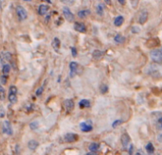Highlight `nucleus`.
Listing matches in <instances>:
<instances>
[{
    "label": "nucleus",
    "instance_id": "20",
    "mask_svg": "<svg viewBox=\"0 0 162 155\" xmlns=\"http://www.w3.org/2000/svg\"><path fill=\"white\" fill-rule=\"evenodd\" d=\"M93 59L94 60H100L102 58V56H103V52L101 50H94V52H93Z\"/></svg>",
    "mask_w": 162,
    "mask_h": 155
},
{
    "label": "nucleus",
    "instance_id": "4",
    "mask_svg": "<svg viewBox=\"0 0 162 155\" xmlns=\"http://www.w3.org/2000/svg\"><path fill=\"white\" fill-rule=\"evenodd\" d=\"M13 59V55L12 53L8 52V51H5V52H2L0 54V63H1L2 65L10 64L12 61Z\"/></svg>",
    "mask_w": 162,
    "mask_h": 155
},
{
    "label": "nucleus",
    "instance_id": "16",
    "mask_svg": "<svg viewBox=\"0 0 162 155\" xmlns=\"http://www.w3.org/2000/svg\"><path fill=\"white\" fill-rule=\"evenodd\" d=\"M91 106V103L88 99H82L79 102V107L81 109H85V108H90Z\"/></svg>",
    "mask_w": 162,
    "mask_h": 155
},
{
    "label": "nucleus",
    "instance_id": "8",
    "mask_svg": "<svg viewBox=\"0 0 162 155\" xmlns=\"http://www.w3.org/2000/svg\"><path fill=\"white\" fill-rule=\"evenodd\" d=\"M78 139H79V135L76 134V133H73V132H68L65 135V141L67 142V143L76 142Z\"/></svg>",
    "mask_w": 162,
    "mask_h": 155
},
{
    "label": "nucleus",
    "instance_id": "33",
    "mask_svg": "<svg viewBox=\"0 0 162 155\" xmlns=\"http://www.w3.org/2000/svg\"><path fill=\"white\" fill-rule=\"evenodd\" d=\"M123 121L122 120H121V119H119V120H116V121H114L113 122V124H112V127L115 129V128H117L118 126H119V125H121V124L122 123Z\"/></svg>",
    "mask_w": 162,
    "mask_h": 155
},
{
    "label": "nucleus",
    "instance_id": "14",
    "mask_svg": "<svg viewBox=\"0 0 162 155\" xmlns=\"http://www.w3.org/2000/svg\"><path fill=\"white\" fill-rule=\"evenodd\" d=\"M147 18H148V12L146 11V10H143V11L139 14L138 23L139 24H144L146 21H147Z\"/></svg>",
    "mask_w": 162,
    "mask_h": 155
},
{
    "label": "nucleus",
    "instance_id": "28",
    "mask_svg": "<svg viewBox=\"0 0 162 155\" xmlns=\"http://www.w3.org/2000/svg\"><path fill=\"white\" fill-rule=\"evenodd\" d=\"M5 97H6V92H5V89L0 85V100H4Z\"/></svg>",
    "mask_w": 162,
    "mask_h": 155
},
{
    "label": "nucleus",
    "instance_id": "40",
    "mask_svg": "<svg viewBox=\"0 0 162 155\" xmlns=\"http://www.w3.org/2000/svg\"><path fill=\"white\" fill-rule=\"evenodd\" d=\"M158 141L159 143H162V132L159 133L158 135Z\"/></svg>",
    "mask_w": 162,
    "mask_h": 155
},
{
    "label": "nucleus",
    "instance_id": "9",
    "mask_svg": "<svg viewBox=\"0 0 162 155\" xmlns=\"http://www.w3.org/2000/svg\"><path fill=\"white\" fill-rule=\"evenodd\" d=\"M64 107L65 109L66 110L67 113H70L73 109H74V101L72 99H66L64 101Z\"/></svg>",
    "mask_w": 162,
    "mask_h": 155
},
{
    "label": "nucleus",
    "instance_id": "2",
    "mask_svg": "<svg viewBox=\"0 0 162 155\" xmlns=\"http://www.w3.org/2000/svg\"><path fill=\"white\" fill-rule=\"evenodd\" d=\"M150 57H151V60H152L155 64H162V48L153 49L150 52Z\"/></svg>",
    "mask_w": 162,
    "mask_h": 155
},
{
    "label": "nucleus",
    "instance_id": "42",
    "mask_svg": "<svg viewBox=\"0 0 162 155\" xmlns=\"http://www.w3.org/2000/svg\"><path fill=\"white\" fill-rule=\"evenodd\" d=\"M86 155H98V153L97 152H92V151H90V152L86 153Z\"/></svg>",
    "mask_w": 162,
    "mask_h": 155
},
{
    "label": "nucleus",
    "instance_id": "45",
    "mask_svg": "<svg viewBox=\"0 0 162 155\" xmlns=\"http://www.w3.org/2000/svg\"><path fill=\"white\" fill-rule=\"evenodd\" d=\"M104 1H105L107 4H109V3H110V0H104Z\"/></svg>",
    "mask_w": 162,
    "mask_h": 155
},
{
    "label": "nucleus",
    "instance_id": "31",
    "mask_svg": "<svg viewBox=\"0 0 162 155\" xmlns=\"http://www.w3.org/2000/svg\"><path fill=\"white\" fill-rule=\"evenodd\" d=\"M107 91H108V86L105 84H102L101 86V93L102 94H105V93H107Z\"/></svg>",
    "mask_w": 162,
    "mask_h": 155
},
{
    "label": "nucleus",
    "instance_id": "47",
    "mask_svg": "<svg viewBox=\"0 0 162 155\" xmlns=\"http://www.w3.org/2000/svg\"><path fill=\"white\" fill-rule=\"evenodd\" d=\"M135 155H141V153H140V152H137V153H135Z\"/></svg>",
    "mask_w": 162,
    "mask_h": 155
},
{
    "label": "nucleus",
    "instance_id": "49",
    "mask_svg": "<svg viewBox=\"0 0 162 155\" xmlns=\"http://www.w3.org/2000/svg\"><path fill=\"white\" fill-rule=\"evenodd\" d=\"M132 1H135V0H132Z\"/></svg>",
    "mask_w": 162,
    "mask_h": 155
},
{
    "label": "nucleus",
    "instance_id": "39",
    "mask_svg": "<svg viewBox=\"0 0 162 155\" xmlns=\"http://www.w3.org/2000/svg\"><path fill=\"white\" fill-rule=\"evenodd\" d=\"M32 108H33V105L32 104H28L27 107H26V109H27V112H31V111L33 110Z\"/></svg>",
    "mask_w": 162,
    "mask_h": 155
},
{
    "label": "nucleus",
    "instance_id": "46",
    "mask_svg": "<svg viewBox=\"0 0 162 155\" xmlns=\"http://www.w3.org/2000/svg\"><path fill=\"white\" fill-rule=\"evenodd\" d=\"M46 2H48V3H49V4L51 3V0H46Z\"/></svg>",
    "mask_w": 162,
    "mask_h": 155
},
{
    "label": "nucleus",
    "instance_id": "19",
    "mask_svg": "<svg viewBox=\"0 0 162 155\" xmlns=\"http://www.w3.org/2000/svg\"><path fill=\"white\" fill-rule=\"evenodd\" d=\"M145 149H146V151H147V153L149 155H152L155 152V147H154V145L152 143H148L147 145H146Z\"/></svg>",
    "mask_w": 162,
    "mask_h": 155
},
{
    "label": "nucleus",
    "instance_id": "32",
    "mask_svg": "<svg viewBox=\"0 0 162 155\" xmlns=\"http://www.w3.org/2000/svg\"><path fill=\"white\" fill-rule=\"evenodd\" d=\"M7 77L8 76H5V75H2L1 77H0V81H1V83L2 84H7V81H8V80H7Z\"/></svg>",
    "mask_w": 162,
    "mask_h": 155
},
{
    "label": "nucleus",
    "instance_id": "12",
    "mask_svg": "<svg viewBox=\"0 0 162 155\" xmlns=\"http://www.w3.org/2000/svg\"><path fill=\"white\" fill-rule=\"evenodd\" d=\"M69 68H70V77L74 78L78 71V64L76 61H71L69 64Z\"/></svg>",
    "mask_w": 162,
    "mask_h": 155
},
{
    "label": "nucleus",
    "instance_id": "22",
    "mask_svg": "<svg viewBox=\"0 0 162 155\" xmlns=\"http://www.w3.org/2000/svg\"><path fill=\"white\" fill-rule=\"evenodd\" d=\"M114 41L116 42L117 44H122L125 42V37H123L122 35L121 34H117L116 36L114 37Z\"/></svg>",
    "mask_w": 162,
    "mask_h": 155
},
{
    "label": "nucleus",
    "instance_id": "21",
    "mask_svg": "<svg viewBox=\"0 0 162 155\" xmlns=\"http://www.w3.org/2000/svg\"><path fill=\"white\" fill-rule=\"evenodd\" d=\"M88 148H89V151L92 152H97L99 151V148H100V144L99 143H91L89 145V147H88Z\"/></svg>",
    "mask_w": 162,
    "mask_h": 155
},
{
    "label": "nucleus",
    "instance_id": "18",
    "mask_svg": "<svg viewBox=\"0 0 162 155\" xmlns=\"http://www.w3.org/2000/svg\"><path fill=\"white\" fill-rule=\"evenodd\" d=\"M28 146H29V148L30 149V151H35V149L38 148L39 143L37 141H35V140H30L28 143Z\"/></svg>",
    "mask_w": 162,
    "mask_h": 155
},
{
    "label": "nucleus",
    "instance_id": "17",
    "mask_svg": "<svg viewBox=\"0 0 162 155\" xmlns=\"http://www.w3.org/2000/svg\"><path fill=\"white\" fill-rule=\"evenodd\" d=\"M90 11L89 10H82V11H80V12H78V17L79 18H85V17H87L88 15L90 14Z\"/></svg>",
    "mask_w": 162,
    "mask_h": 155
},
{
    "label": "nucleus",
    "instance_id": "11",
    "mask_svg": "<svg viewBox=\"0 0 162 155\" xmlns=\"http://www.w3.org/2000/svg\"><path fill=\"white\" fill-rule=\"evenodd\" d=\"M49 10V5H46V4H41L40 6L38 7V14L39 15H42V16H44V15H46V13H48Z\"/></svg>",
    "mask_w": 162,
    "mask_h": 155
},
{
    "label": "nucleus",
    "instance_id": "23",
    "mask_svg": "<svg viewBox=\"0 0 162 155\" xmlns=\"http://www.w3.org/2000/svg\"><path fill=\"white\" fill-rule=\"evenodd\" d=\"M10 64H4L2 66V73L5 76H8L10 74Z\"/></svg>",
    "mask_w": 162,
    "mask_h": 155
},
{
    "label": "nucleus",
    "instance_id": "38",
    "mask_svg": "<svg viewBox=\"0 0 162 155\" xmlns=\"http://www.w3.org/2000/svg\"><path fill=\"white\" fill-rule=\"evenodd\" d=\"M156 123H158V127H159L160 129H162V116H160V117L158 118V121H156Z\"/></svg>",
    "mask_w": 162,
    "mask_h": 155
},
{
    "label": "nucleus",
    "instance_id": "5",
    "mask_svg": "<svg viewBox=\"0 0 162 155\" xmlns=\"http://www.w3.org/2000/svg\"><path fill=\"white\" fill-rule=\"evenodd\" d=\"M2 131L7 135H13V128L12 124L9 120H5L2 124Z\"/></svg>",
    "mask_w": 162,
    "mask_h": 155
},
{
    "label": "nucleus",
    "instance_id": "13",
    "mask_svg": "<svg viewBox=\"0 0 162 155\" xmlns=\"http://www.w3.org/2000/svg\"><path fill=\"white\" fill-rule=\"evenodd\" d=\"M51 45H52V48H53L56 51V52H59V49H60V46H61V41H60V39L57 38V37H54L53 40H52Z\"/></svg>",
    "mask_w": 162,
    "mask_h": 155
},
{
    "label": "nucleus",
    "instance_id": "44",
    "mask_svg": "<svg viewBox=\"0 0 162 155\" xmlns=\"http://www.w3.org/2000/svg\"><path fill=\"white\" fill-rule=\"evenodd\" d=\"M119 2L121 3L122 5H124L125 4V0H119Z\"/></svg>",
    "mask_w": 162,
    "mask_h": 155
},
{
    "label": "nucleus",
    "instance_id": "37",
    "mask_svg": "<svg viewBox=\"0 0 162 155\" xmlns=\"http://www.w3.org/2000/svg\"><path fill=\"white\" fill-rule=\"evenodd\" d=\"M5 110H4V108L3 107H0V118H2L5 116Z\"/></svg>",
    "mask_w": 162,
    "mask_h": 155
},
{
    "label": "nucleus",
    "instance_id": "27",
    "mask_svg": "<svg viewBox=\"0 0 162 155\" xmlns=\"http://www.w3.org/2000/svg\"><path fill=\"white\" fill-rule=\"evenodd\" d=\"M17 87L15 85H10V88H9V93L10 94H14V95H17Z\"/></svg>",
    "mask_w": 162,
    "mask_h": 155
},
{
    "label": "nucleus",
    "instance_id": "30",
    "mask_svg": "<svg viewBox=\"0 0 162 155\" xmlns=\"http://www.w3.org/2000/svg\"><path fill=\"white\" fill-rule=\"evenodd\" d=\"M39 127L38 125V122L37 121H32L30 124H29V128L31 129V130H36Z\"/></svg>",
    "mask_w": 162,
    "mask_h": 155
},
{
    "label": "nucleus",
    "instance_id": "6",
    "mask_svg": "<svg viewBox=\"0 0 162 155\" xmlns=\"http://www.w3.org/2000/svg\"><path fill=\"white\" fill-rule=\"evenodd\" d=\"M63 13H64L65 18L68 22H73V21H74V18H75L74 17V14L71 12L69 8H67V7H64V8H63Z\"/></svg>",
    "mask_w": 162,
    "mask_h": 155
},
{
    "label": "nucleus",
    "instance_id": "7",
    "mask_svg": "<svg viewBox=\"0 0 162 155\" xmlns=\"http://www.w3.org/2000/svg\"><path fill=\"white\" fill-rule=\"evenodd\" d=\"M92 122L88 121V122H82L80 124V129L82 132H90L93 130V126H92Z\"/></svg>",
    "mask_w": 162,
    "mask_h": 155
},
{
    "label": "nucleus",
    "instance_id": "1",
    "mask_svg": "<svg viewBox=\"0 0 162 155\" xmlns=\"http://www.w3.org/2000/svg\"><path fill=\"white\" fill-rule=\"evenodd\" d=\"M146 73L153 78H160L162 77V65L158 64H151L146 68Z\"/></svg>",
    "mask_w": 162,
    "mask_h": 155
},
{
    "label": "nucleus",
    "instance_id": "43",
    "mask_svg": "<svg viewBox=\"0 0 162 155\" xmlns=\"http://www.w3.org/2000/svg\"><path fill=\"white\" fill-rule=\"evenodd\" d=\"M49 18H50V14H49V15H46V22L48 23L49 22Z\"/></svg>",
    "mask_w": 162,
    "mask_h": 155
},
{
    "label": "nucleus",
    "instance_id": "10",
    "mask_svg": "<svg viewBox=\"0 0 162 155\" xmlns=\"http://www.w3.org/2000/svg\"><path fill=\"white\" fill-rule=\"evenodd\" d=\"M74 29L78 32H81V33H85L86 32V27L85 24L80 23V22H76L74 24Z\"/></svg>",
    "mask_w": 162,
    "mask_h": 155
},
{
    "label": "nucleus",
    "instance_id": "34",
    "mask_svg": "<svg viewBox=\"0 0 162 155\" xmlns=\"http://www.w3.org/2000/svg\"><path fill=\"white\" fill-rule=\"evenodd\" d=\"M61 2L66 5H72L75 3V0H61Z\"/></svg>",
    "mask_w": 162,
    "mask_h": 155
},
{
    "label": "nucleus",
    "instance_id": "26",
    "mask_svg": "<svg viewBox=\"0 0 162 155\" xmlns=\"http://www.w3.org/2000/svg\"><path fill=\"white\" fill-rule=\"evenodd\" d=\"M97 12L98 14L100 15V16H102L103 15V12H104V6L102 4H99L97 6Z\"/></svg>",
    "mask_w": 162,
    "mask_h": 155
},
{
    "label": "nucleus",
    "instance_id": "36",
    "mask_svg": "<svg viewBox=\"0 0 162 155\" xmlns=\"http://www.w3.org/2000/svg\"><path fill=\"white\" fill-rule=\"evenodd\" d=\"M133 151H134V145L131 144L129 146V149H128V153L129 155H133Z\"/></svg>",
    "mask_w": 162,
    "mask_h": 155
},
{
    "label": "nucleus",
    "instance_id": "29",
    "mask_svg": "<svg viewBox=\"0 0 162 155\" xmlns=\"http://www.w3.org/2000/svg\"><path fill=\"white\" fill-rule=\"evenodd\" d=\"M43 92H44V87L41 86L35 91V96L36 97H40V96H42V94H43Z\"/></svg>",
    "mask_w": 162,
    "mask_h": 155
},
{
    "label": "nucleus",
    "instance_id": "3",
    "mask_svg": "<svg viewBox=\"0 0 162 155\" xmlns=\"http://www.w3.org/2000/svg\"><path fill=\"white\" fill-rule=\"evenodd\" d=\"M16 15H17V18L20 22L25 21V20L28 18V11L23 6L18 5L16 7Z\"/></svg>",
    "mask_w": 162,
    "mask_h": 155
},
{
    "label": "nucleus",
    "instance_id": "15",
    "mask_svg": "<svg viewBox=\"0 0 162 155\" xmlns=\"http://www.w3.org/2000/svg\"><path fill=\"white\" fill-rule=\"evenodd\" d=\"M129 143H130V136L128 135L127 132H124L122 135V144L123 148H126Z\"/></svg>",
    "mask_w": 162,
    "mask_h": 155
},
{
    "label": "nucleus",
    "instance_id": "41",
    "mask_svg": "<svg viewBox=\"0 0 162 155\" xmlns=\"http://www.w3.org/2000/svg\"><path fill=\"white\" fill-rule=\"evenodd\" d=\"M131 30H132V31H133V32H135V33H137V32H138V31H139V29H138V28H135V27H133Z\"/></svg>",
    "mask_w": 162,
    "mask_h": 155
},
{
    "label": "nucleus",
    "instance_id": "25",
    "mask_svg": "<svg viewBox=\"0 0 162 155\" xmlns=\"http://www.w3.org/2000/svg\"><path fill=\"white\" fill-rule=\"evenodd\" d=\"M123 21H124V18L122 16H118L116 19H115L114 25L116 26V27H121V26L123 24Z\"/></svg>",
    "mask_w": 162,
    "mask_h": 155
},
{
    "label": "nucleus",
    "instance_id": "24",
    "mask_svg": "<svg viewBox=\"0 0 162 155\" xmlns=\"http://www.w3.org/2000/svg\"><path fill=\"white\" fill-rule=\"evenodd\" d=\"M8 99H9V101H10V103H12V104H15V103L17 102V95L10 94V93H9Z\"/></svg>",
    "mask_w": 162,
    "mask_h": 155
},
{
    "label": "nucleus",
    "instance_id": "48",
    "mask_svg": "<svg viewBox=\"0 0 162 155\" xmlns=\"http://www.w3.org/2000/svg\"><path fill=\"white\" fill-rule=\"evenodd\" d=\"M25 2H29V1H31V0H24Z\"/></svg>",
    "mask_w": 162,
    "mask_h": 155
},
{
    "label": "nucleus",
    "instance_id": "35",
    "mask_svg": "<svg viewBox=\"0 0 162 155\" xmlns=\"http://www.w3.org/2000/svg\"><path fill=\"white\" fill-rule=\"evenodd\" d=\"M70 49H71L72 56H73V57H77V49H76V48H74V46H72V48H70Z\"/></svg>",
    "mask_w": 162,
    "mask_h": 155
}]
</instances>
